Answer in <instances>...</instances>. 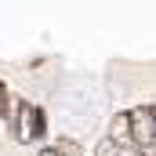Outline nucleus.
Instances as JSON below:
<instances>
[{
	"label": "nucleus",
	"mask_w": 156,
	"mask_h": 156,
	"mask_svg": "<svg viewBox=\"0 0 156 156\" xmlns=\"http://www.w3.org/2000/svg\"><path fill=\"white\" fill-rule=\"evenodd\" d=\"M131 131H134V149H153V138H156V109L153 105H142L131 113Z\"/></svg>",
	"instance_id": "obj_1"
},
{
	"label": "nucleus",
	"mask_w": 156,
	"mask_h": 156,
	"mask_svg": "<svg viewBox=\"0 0 156 156\" xmlns=\"http://www.w3.org/2000/svg\"><path fill=\"white\" fill-rule=\"evenodd\" d=\"M109 145L113 149H134V131H131V113H116L109 123Z\"/></svg>",
	"instance_id": "obj_2"
},
{
	"label": "nucleus",
	"mask_w": 156,
	"mask_h": 156,
	"mask_svg": "<svg viewBox=\"0 0 156 156\" xmlns=\"http://www.w3.org/2000/svg\"><path fill=\"white\" fill-rule=\"evenodd\" d=\"M7 113H11V105H7V91L0 83V120H7Z\"/></svg>",
	"instance_id": "obj_3"
},
{
	"label": "nucleus",
	"mask_w": 156,
	"mask_h": 156,
	"mask_svg": "<svg viewBox=\"0 0 156 156\" xmlns=\"http://www.w3.org/2000/svg\"><path fill=\"white\" fill-rule=\"evenodd\" d=\"M40 156H62L58 149H40Z\"/></svg>",
	"instance_id": "obj_4"
}]
</instances>
